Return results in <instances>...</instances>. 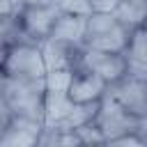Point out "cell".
Wrapping results in <instances>:
<instances>
[{
  "instance_id": "ffe728a7",
  "label": "cell",
  "mask_w": 147,
  "mask_h": 147,
  "mask_svg": "<svg viewBox=\"0 0 147 147\" xmlns=\"http://www.w3.org/2000/svg\"><path fill=\"white\" fill-rule=\"evenodd\" d=\"M5 55H7V48L0 46V69H2V62H5Z\"/></svg>"
},
{
  "instance_id": "6da1fadb",
  "label": "cell",
  "mask_w": 147,
  "mask_h": 147,
  "mask_svg": "<svg viewBox=\"0 0 147 147\" xmlns=\"http://www.w3.org/2000/svg\"><path fill=\"white\" fill-rule=\"evenodd\" d=\"M0 96L9 106L14 115L30 117L44 122V96H46V78H11L0 69Z\"/></svg>"
},
{
  "instance_id": "8992f818",
  "label": "cell",
  "mask_w": 147,
  "mask_h": 147,
  "mask_svg": "<svg viewBox=\"0 0 147 147\" xmlns=\"http://www.w3.org/2000/svg\"><path fill=\"white\" fill-rule=\"evenodd\" d=\"M106 94L110 99H115L119 106H124L126 110L147 117V80L133 78V76H122L119 80L110 83Z\"/></svg>"
},
{
  "instance_id": "5bb4252c",
  "label": "cell",
  "mask_w": 147,
  "mask_h": 147,
  "mask_svg": "<svg viewBox=\"0 0 147 147\" xmlns=\"http://www.w3.org/2000/svg\"><path fill=\"white\" fill-rule=\"evenodd\" d=\"M76 133L80 138V145H106V138H103V133H101V129L96 126L94 119L83 124V126H78Z\"/></svg>"
},
{
  "instance_id": "44dd1931",
  "label": "cell",
  "mask_w": 147,
  "mask_h": 147,
  "mask_svg": "<svg viewBox=\"0 0 147 147\" xmlns=\"http://www.w3.org/2000/svg\"><path fill=\"white\" fill-rule=\"evenodd\" d=\"M142 30H145V32H147V21H145V25H142Z\"/></svg>"
},
{
  "instance_id": "277c9868",
  "label": "cell",
  "mask_w": 147,
  "mask_h": 147,
  "mask_svg": "<svg viewBox=\"0 0 147 147\" xmlns=\"http://www.w3.org/2000/svg\"><path fill=\"white\" fill-rule=\"evenodd\" d=\"M18 14H21V23L28 41L41 44L44 39L51 37V30L60 9L55 2H41V5H25L18 9Z\"/></svg>"
},
{
  "instance_id": "9c48e42d",
  "label": "cell",
  "mask_w": 147,
  "mask_h": 147,
  "mask_svg": "<svg viewBox=\"0 0 147 147\" xmlns=\"http://www.w3.org/2000/svg\"><path fill=\"white\" fill-rule=\"evenodd\" d=\"M41 131H44V122L14 115L9 119V124L2 129V133H0V147L2 145H11V147H16V145L18 147H23V145H28V147L37 145Z\"/></svg>"
},
{
  "instance_id": "4fadbf2b",
  "label": "cell",
  "mask_w": 147,
  "mask_h": 147,
  "mask_svg": "<svg viewBox=\"0 0 147 147\" xmlns=\"http://www.w3.org/2000/svg\"><path fill=\"white\" fill-rule=\"evenodd\" d=\"M21 41H28V37L23 32V23H21L18 9L11 11V14L0 16V46L9 48V46L21 44Z\"/></svg>"
},
{
  "instance_id": "7402d4cb",
  "label": "cell",
  "mask_w": 147,
  "mask_h": 147,
  "mask_svg": "<svg viewBox=\"0 0 147 147\" xmlns=\"http://www.w3.org/2000/svg\"><path fill=\"white\" fill-rule=\"evenodd\" d=\"M145 133H147V126H145Z\"/></svg>"
},
{
  "instance_id": "603a6c76",
  "label": "cell",
  "mask_w": 147,
  "mask_h": 147,
  "mask_svg": "<svg viewBox=\"0 0 147 147\" xmlns=\"http://www.w3.org/2000/svg\"><path fill=\"white\" fill-rule=\"evenodd\" d=\"M0 133H2V129H0Z\"/></svg>"
},
{
  "instance_id": "2e32d148",
  "label": "cell",
  "mask_w": 147,
  "mask_h": 147,
  "mask_svg": "<svg viewBox=\"0 0 147 147\" xmlns=\"http://www.w3.org/2000/svg\"><path fill=\"white\" fill-rule=\"evenodd\" d=\"M117 5H119V0H90L92 11H115Z\"/></svg>"
},
{
  "instance_id": "9a60e30c",
  "label": "cell",
  "mask_w": 147,
  "mask_h": 147,
  "mask_svg": "<svg viewBox=\"0 0 147 147\" xmlns=\"http://www.w3.org/2000/svg\"><path fill=\"white\" fill-rule=\"evenodd\" d=\"M57 5L60 11H69V14H90L92 7H90V0H53Z\"/></svg>"
},
{
  "instance_id": "52a82bcc",
  "label": "cell",
  "mask_w": 147,
  "mask_h": 147,
  "mask_svg": "<svg viewBox=\"0 0 147 147\" xmlns=\"http://www.w3.org/2000/svg\"><path fill=\"white\" fill-rule=\"evenodd\" d=\"M106 90H108V83L103 78H99L96 74H92L85 67H78L71 74V83H69L67 94L76 103H96L103 99Z\"/></svg>"
},
{
  "instance_id": "e0dca14e",
  "label": "cell",
  "mask_w": 147,
  "mask_h": 147,
  "mask_svg": "<svg viewBox=\"0 0 147 147\" xmlns=\"http://www.w3.org/2000/svg\"><path fill=\"white\" fill-rule=\"evenodd\" d=\"M14 117V113L9 110V106L5 103V99L0 96V129H5L7 124H9V119Z\"/></svg>"
},
{
  "instance_id": "30bf717a",
  "label": "cell",
  "mask_w": 147,
  "mask_h": 147,
  "mask_svg": "<svg viewBox=\"0 0 147 147\" xmlns=\"http://www.w3.org/2000/svg\"><path fill=\"white\" fill-rule=\"evenodd\" d=\"M85 30H87V16L85 14H69V11H60L51 37L48 39H60V41H71V44H85Z\"/></svg>"
},
{
  "instance_id": "3957f363",
  "label": "cell",
  "mask_w": 147,
  "mask_h": 147,
  "mask_svg": "<svg viewBox=\"0 0 147 147\" xmlns=\"http://www.w3.org/2000/svg\"><path fill=\"white\" fill-rule=\"evenodd\" d=\"M2 74L11 76V78H46L48 69H46V60L41 53V44L34 41H21L7 48L5 62H2Z\"/></svg>"
},
{
  "instance_id": "ac0fdd59",
  "label": "cell",
  "mask_w": 147,
  "mask_h": 147,
  "mask_svg": "<svg viewBox=\"0 0 147 147\" xmlns=\"http://www.w3.org/2000/svg\"><path fill=\"white\" fill-rule=\"evenodd\" d=\"M16 9H18L16 0H0V16H5V14H11V11H16Z\"/></svg>"
},
{
  "instance_id": "ba28073f",
  "label": "cell",
  "mask_w": 147,
  "mask_h": 147,
  "mask_svg": "<svg viewBox=\"0 0 147 147\" xmlns=\"http://www.w3.org/2000/svg\"><path fill=\"white\" fill-rule=\"evenodd\" d=\"M41 53H44L48 71H55V69L74 71V69L80 67L83 46L71 44V41H60V39H44L41 41Z\"/></svg>"
},
{
  "instance_id": "d6986e66",
  "label": "cell",
  "mask_w": 147,
  "mask_h": 147,
  "mask_svg": "<svg viewBox=\"0 0 147 147\" xmlns=\"http://www.w3.org/2000/svg\"><path fill=\"white\" fill-rule=\"evenodd\" d=\"M41 2H53V0H16L18 9H21V7H25V5H41Z\"/></svg>"
},
{
  "instance_id": "7c38bea8",
  "label": "cell",
  "mask_w": 147,
  "mask_h": 147,
  "mask_svg": "<svg viewBox=\"0 0 147 147\" xmlns=\"http://www.w3.org/2000/svg\"><path fill=\"white\" fill-rule=\"evenodd\" d=\"M115 18L126 28V30H138L147 21V0H119L115 7Z\"/></svg>"
},
{
  "instance_id": "5b68a950",
  "label": "cell",
  "mask_w": 147,
  "mask_h": 147,
  "mask_svg": "<svg viewBox=\"0 0 147 147\" xmlns=\"http://www.w3.org/2000/svg\"><path fill=\"white\" fill-rule=\"evenodd\" d=\"M80 67L90 69L99 78H103L108 85L126 76V53H113V51H99L83 46Z\"/></svg>"
},
{
  "instance_id": "8fae6325",
  "label": "cell",
  "mask_w": 147,
  "mask_h": 147,
  "mask_svg": "<svg viewBox=\"0 0 147 147\" xmlns=\"http://www.w3.org/2000/svg\"><path fill=\"white\" fill-rule=\"evenodd\" d=\"M129 41H131V30H126V28L119 23V25H115V28L108 30V32L87 37L83 46H87V48H99V51H113V53H126Z\"/></svg>"
},
{
  "instance_id": "7a4b0ae2",
  "label": "cell",
  "mask_w": 147,
  "mask_h": 147,
  "mask_svg": "<svg viewBox=\"0 0 147 147\" xmlns=\"http://www.w3.org/2000/svg\"><path fill=\"white\" fill-rule=\"evenodd\" d=\"M94 122L101 129V133L106 138V145L117 136H124V133H131V131H145V126H147V117H140V115L126 110L124 106H119L108 94H103Z\"/></svg>"
}]
</instances>
